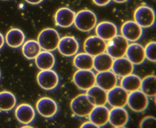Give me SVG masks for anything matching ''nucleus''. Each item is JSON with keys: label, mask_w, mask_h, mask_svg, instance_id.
<instances>
[{"label": "nucleus", "mask_w": 156, "mask_h": 128, "mask_svg": "<svg viewBox=\"0 0 156 128\" xmlns=\"http://www.w3.org/2000/svg\"><path fill=\"white\" fill-rule=\"evenodd\" d=\"M60 39V35L56 30L48 28L44 29L40 33L37 42L42 49L51 52L57 49Z\"/></svg>", "instance_id": "obj_1"}, {"label": "nucleus", "mask_w": 156, "mask_h": 128, "mask_svg": "<svg viewBox=\"0 0 156 128\" xmlns=\"http://www.w3.org/2000/svg\"><path fill=\"white\" fill-rule=\"evenodd\" d=\"M98 18L94 13L88 9H84L76 14L74 24L81 31H90L97 24Z\"/></svg>", "instance_id": "obj_2"}, {"label": "nucleus", "mask_w": 156, "mask_h": 128, "mask_svg": "<svg viewBox=\"0 0 156 128\" xmlns=\"http://www.w3.org/2000/svg\"><path fill=\"white\" fill-rule=\"evenodd\" d=\"M70 107L75 115L79 117H85L89 116L95 106L87 94H82L72 100Z\"/></svg>", "instance_id": "obj_3"}, {"label": "nucleus", "mask_w": 156, "mask_h": 128, "mask_svg": "<svg viewBox=\"0 0 156 128\" xmlns=\"http://www.w3.org/2000/svg\"><path fill=\"white\" fill-rule=\"evenodd\" d=\"M108 42L106 51L111 57L115 59L126 56L129 43L122 35H117Z\"/></svg>", "instance_id": "obj_4"}, {"label": "nucleus", "mask_w": 156, "mask_h": 128, "mask_svg": "<svg viewBox=\"0 0 156 128\" xmlns=\"http://www.w3.org/2000/svg\"><path fill=\"white\" fill-rule=\"evenodd\" d=\"M134 21L142 28H148L155 24L156 14L154 10L147 6H141L135 10Z\"/></svg>", "instance_id": "obj_5"}, {"label": "nucleus", "mask_w": 156, "mask_h": 128, "mask_svg": "<svg viewBox=\"0 0 156 128\" xmlns=\"http://www.w3.org/2000/svg\"><path fill=\"white\" fill-rule=\"evenodd\" d=\"M76 86L83 90H86L96 85V75L92 70H78L73 76Z\"/></svg>", "instance_id": "obj_6"}, {"label": "nucleus", "mask_w": 156, "mask_h": 128, "mask_svg": "<svg viewBox=\"0 0 156 128\" xmlns=\"http://www.w3.org/2000/svg\"><path fill=\"white\" fill-rule=\"evenodd\" d=\"M149 104L148 97L140 90L129 94L127 105L133 111L143 112L147 108Z\"/></svg>", "instance_id": "obj_7"}, {"label": "nucleus", "mask_w": 156, "mask_h": 128, "mask_svg": "<svg viewBox=\"0 0 156 128\" xmlns=\"http://www.w3.org/2000/svg\"><path fill=\"white\" fill-rule=\"evenodd\" d=\"M37 80L39 86L46 90H54L59 83V76L52 69L41 70L37 75Z\"/></svg>", "instance_id": "obj_8"}, {"label": "nucleus", "mask_w": 156, "mask_h": 128, "mask_svg": "<svg viewBox=\"0 0 156 128\" xmlns=\"http://www.w3.org/2000/svg\"><path fill=\"white\" fill-rule=\"evenodd\" d=\"M129 93L121 86L107 92V102L113 108H124L127 104Z\"/></svg>", "instance_id": "obj_9"}, {"label": "nucleus", "mask_w": 156, "mask_h": 128, "mask_svg": "<svg viewBox=\"0 0 156 128\" xmlns=\"http://www.w3.org/2000/svg\"><path fill=\"white\" fill-rule=\"evenodd\" d=\"M107 43L97 35L88 37L84 42L83 49L85 53L94 57L105 53Z\"/></svg>", "instance_id": "obj_10"}, {"label": "nucleus", "mask_w": 156, "mask_h": 128, "mask_svg": "<svg viewBox=\"0 0 156 128\" xmlns=\"http://www.w3.org/2000/svg\"><path fill=\"white\" fill-rule=\"evenodd\" d=\"M36 107L39 114L47 119L53 118L58 112L57 103L53 99L48 97L40 99L37 101Z\"/></svg>", "instance_id": "obj_11"}, {"label": "nucleus", "mask_w": 156, "mask_h": 128, "mask_svg": "<svg viewBox=\"0 0 156 128\" xmlns=\"http://www.w3.org/2000/svg\"><path fill=\"white\" fill-rule=\"evenodd\" d=\"M122 36L129 42H136L142 37L143 30L135 21H128L121 26Z\"/></svg>", "instance_id": "obj_12"}, {"label": "nucleus", "mask_w": 156, "mask_h": 128, "mask_svg": "<svg viewBox=\"0 0 156 128\" xmlns=\"http://www.w3.org/2000/svg\"><path fill=\"white\" fill-rule=\"evenodd\" d=\"M57 49L60 53L67 57L76 55L79 49V44L75 37L66 36L60 39Z\"/></svg>", "instance_id": "obj_13"}, {"label": "nucleus", "mask_w": 156, "mask_h": 128, "mask_svg": "<svg viewBox=\"0 0 156 128\" xmlns=\"http://www.w3.org/2000/svg\"><path fill=\"white\" fill-rule=\"evenodd\" d=\"M117 83V76L111 70L98 72L96 75V85L107 92L115 87Z\"/></svg>", "instance_id": "obj_14"}, {"label": "nucleus", "mask_w": 156, "mask_h": 128, "mask_svg": "<svg viewBox=\"0 0 156 128\" xmlns=\"http://www.w3.org/2000/svg\"><path fill=\"white\" fill-rule=\"evenodd\" d=\"M76 13L70 9L62 8L56 12L55 20L57 26L62 28H67L74 24Z\"/></svg>", "instance_id": "obj_15"}, {"label": "nucleus", "mask_w": 156, "mask_h": 128, "mask_svg": "<svg viewBox=\"0 0 156 128\" xmlns=\"http://www.w3.org/2000/svg\"><path fill=\"white\" fill-rule=\"evenodd\" d=\"M129 120L128 112L124 108H113L109 110L108 122L115 128L125 127Z\"/></svg>", "instance_id": "obj_16"}, {"label": "nucleus", "mask_w": 156, "mask_h": 128, "mask_svg": "<svg viewBox=\"0 0 156 128\" xmlns=\"http://www.w3.org/2000/svg\"><path fill=\"white\" fill-rule=\"evenodd\" d=\"M15 117L19 122L25 125L31 123L35 119V112L30 104H20L15 110Z\"/></svg>", "instance_id": "obj_17"}, {"label": "nucleus", "mask_w": 156, "mask_h": 128, "mask_svg": "<svg viewBox=\"0 0 156 128\" xmlns=\"http://www.w3.org/2000/svg\"><path fill=\"white\" fill-rule=\"evenodd\" d=\"M126 56L134 65L141 64L146 59L144 47L137 43L133 42L129 45Z\"/></svg>", "instance_id": "obj_18"}, {"label": "nucleus", "mask_w": 156, "mask_h": 128, "mask_svg": "<svg viewBox=\"0 0 156 128\" xmlns=\"http://www.w3.org/2000/svg\"><path fill=\"white\" fill-rule=\"evenodd\" d=\"M111 70L117 76L123 78L133 73L134 65L126 57H122L114 60Z\"/></svg>", "instance_id": "obj_19"}, {"label": "nucleus", "mask_w": 156, "mask_h": 128, "mask_svg": "<svg viewBox=\"0 0 156 128\" xmlns=\"http://www.w3.org/2000/svg\"><path fill=\"white\" fill-rule=\"evenodd\" d=\"M109 115V109L105 105L95 106L88 116L90 121L99 128L108 123Z\"/></svg>", "instance_id": "obj_20"}, {"label": "nucleus", "mask_w": 156, "mask_h": 128, "mask_svg": "<svg viewBox=\"0 0 156 128\" xmlns=\"http://www.w3.org/2000/svg\"><path fill=\"white\" fill-rule=\"evenodd\" d=\"M95 28L97 35L105 41H109L118 35L117 27L110 22H100Z\"/></svg>", "instance_id": "obj_21"}, {"label": "nucleus", "mask_w": 156, "mask_h": 128, "mask_svg": "<svg viewBox=\"0 0 156 128\" xmlns=\"http://www.w3.org/2000/svg\"><path fill=\"white\" fill-rule=\"evenodd\" d=\"M86 94L95 106H105L107 103V91L97 85L89 89Z\"/></svg>", "instance_id": "obj_22"}, {"label": "nucleus", "mask_w": 156, "mask_h": 128, "mask_svg": "<svg viewBox=\"0 0 156 128\" xmlns=\"http://www.w3.org/2000/svg\"><path fill=\"white\" fill-rule=\"evenodd\" d=\"M114 61V58L105 52L94 57V68L98 73L111 70Z\"/></svg>", "instance_id": "obj_23"}, {"label": "nucleus", "mask_w": 156, "mask_h": 128, "mask_svg": "<svg viewBox=\"0 0 156 128\" xmlns=\"http://www.w3.org/2000/svg\"><path fill=\"white\" fill-rule=\"evenodd\" d=\"M35 59L36 66L41 70L52 69L55 64L54 56L49 51L41 52Z\"/></svg>", "instance_id": "obj_24"}, {"label": "nucleus", "mask_w": 156, "mask_h": 128, "mask_svg": "<svg viewBox=\"0 0 156 128\" xmlns=\"http://www.w3.org/2000/svg\"><path fill=\"white\" fill-rule=\"evenodd\" d=\"M25 35L21 30L13 28L9 30L6 35V42L7 44L12 48H19L24 43L25 40Z\"/></svg>", "instance_id": "obj_25"}, {"label": "nucleus", "mask_w": 156, "mask_h": 128, "mask_svg": "<svg viewBox=\"0 0 156 128\" xmlns=\"http://www.w3.org/2000/svg\"><path fill=\"white\" fill-rule=\"evenodd\" d=\"M94 57L86 53L76 54L73 59L75 67L78 70H92L94 68Z\"/></svg>", "instance_id": "obj_26"}, {"label": "nucleus", "mask_w": 156, "mask_h": 128, "mask_svg": "<svg viewBox=\"0 0 156 128\" xmlns=\"http://www.w3.org/2000/svg\"><path fill=\"white\" fill-rule=\"evenodd\" d=\"M141 80L139 76L131 74L122 78L121 86L128 93H131L140 90Z\"/></svg>", "instance_id": "obj_27"}, {"label": "nucleus", "mask_w": 156, "mask_h": 128, "mask_svg": "<svg viewBox=\"0 0 156 128\" xmlns=\"http://www.w3.org/2000/svg\"><path fill=\"white\" fill-rule=\"evenodd\" d=\"M41 49L37 41L29 40L23 43L22 47L23 54L29 60H33L41 52Z\"/></svg>", "instance_id": "obj_28"}, {"label": "nucleus", "mask_w": 156, "mask_h": 128, "mask_svg": "<svg viewBox=\"0 0 156 128\" xmlns=\"http://www.w3.org/2000/svg\"><path fill=\"white\" fill-rule=\"evenodd\" d=\"M140 90L150 97H155L156 95V77L149 75L141 80Z\"/></svg>", "instance_id": "obj_29"}, {"label": "nucleus", "mask_w": 156, "mask_h": 128, "mask_svg": "<svg viewBox=\"0 0 156 128\" xmlns=\"http://www.w3.org/2000/svg\"><path fill=\"white\" fill-rule=\"evenodd\" d=\"M17 100L15 96L11 92H0V110L9 112L13 109L16 105Z\"/></svg>", "instance_id": "obj_30"}, {"label": "nucleus", "mask_w": 156, "mask_h": 128, "mask_svg": "<svg viewBox=\"0 0 156 128\" xmlns=\"http://www.w3.org/2000/svg\"><path fill=\"white\" fill-rule=\"evenodd\" d=\"M156 43L155 42L148 43L144 47L146 58L151 62L155 63L156 61Z\"/></svg>", "instance_id": "obj_31"}, {"label": "nucleus", "mask_w": 156, "mask_h": 128, "mask_svg": "<svg viewBox=\"0 0 156 128\" xmlns=\"http://www.w3.org/2000/svg\"><path fill=\"white\" fill-rule=\"evenodd\" d=\"M156 124V119L151 116H147L142 119L139 126L141 128H151L155 127Z\"/></svg>", "instance_id": "obj_32"}, {"label": "nucleus", "mask_w": 156, "mask_h": 128, "mask_svg": "<svg viewBox=\"0 0 156 128\" xmlns=\"http://www.w3.org/2000/svg\"><path fill=\"white\" fill-rule=\"evenodd\" d=\"M93 1L97 6L103 7L109 4L111 0H93Z\"/></svg>", "instance_id": "obj_33"}, {"label": "nucleus", "mask_w": 156, "mask_h": 128, "mask_svg": "<svg viewBox=\"0 0 156 128\" xmlns=\"http://www.w3.org/2000/svg\"><path fill=\"white\" fill-rule=\"evenodd\" d=\"M82 128H98L96 125L91 121L86 122L82 124L81 126Z\"/></svg>", "instance_id": "obj_34"}, {"label": "nucleus", "mask_w": 156, "mask_h": 128, "mask_svg": "<svg viewBox=\"0 0 156 128\" xmlns=\"http://www.w3.org/2000/svg\"><path fill=\"white\" fill-rule=\"evenodd\" d=\"M44 0H25L28 3L32 5H37L42 2Z\"/></svg>", "instance_id": "obj_35"}, {"label": "nucleus", "mask_w": 156, "mask_h": 128, "mask_svg": "<svg viewBox=\"0 0 156 128\" xmlns=\"http://www.w3.org/2000/svg\"><path fill=\"white\" fill-rule=\"evenodd\" d=\"M5 43V39L4 36L0 33V50L2 48Z\"/></svg>", "instance_id": "obj_36"}, {"label": "nucleus", "mask_w": 156, "mask_h": 128, "mask_svg": "<svg viewBox=\"0 0 156 128\" xmlns=\"http://www.w3.org/2000/svg\"><path fill=\"white\" fill-rule=\"evenodd\" d=\"M115 2L119 3H123L127 2L128 0H113Z\"/></svg>", "instance_id": "obj_37"}, {"label": "nucleus", "mask_w": 156, "mask_h": 128, "mask_svg": "<svg viewBox=\"0 0 156 128\" xmlns=\"http://www.w3.org/2000/svg\"><path fill=\"white\" fill-rule=\"evenodd\" d=\"M1 70H0V79H1Z\"/></svg>", "instance_id": "obj_38"}, {"label": "nucleus", "mask_w": 156, "mask_h": 128, "mask_svg": "<svg viewBox=\"0 0 156 128\" xmlns=\"http://www.w3.org/2000/svg\"><path fill=\"white\" fill-rule=\"evenodd\" d=\"M4 1H6V0H4Z\"/></svg>", "instance_id": "obj_39"}]
</instances>
